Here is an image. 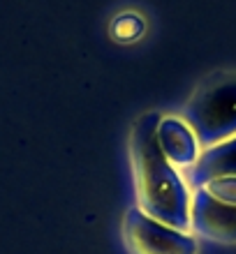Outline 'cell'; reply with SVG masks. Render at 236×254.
Returning <instances> with one entry per match:
<instances>
[{
  "label": "cell",
  "instance_id": "cell-5",
  "mask_svg": "<svg viewBox=\"0 0 236 254\" xmlns=\"http://www.w3.org/2000/svg\"><path fill=\"white\" fill-rule=\"evenodd\" d=\"M156 141L162 155L181 174L188 171L190 167H195L204 150L197 134L192 132V127L181 116H160L156 125Z\"/></svg>",
  "mask_w": 236,
  "mask_h": 254
},
{
  "label": "cell",
  "instance_id": "cell-8",
  "mask_svg": "<svg viewBox=\"0 0 236 254\" xmlns=\"http://www.w3.org/2000/svg\"><path fill=\"white\" fill-rule=\"evenodd\" d=\"M197 190L206 192L213 199L223 201V203H232L236 206V176H216V178H209L204 181Z\"/></svg>",
  "mask_w": 236,
  "mask_h": 254
},
{
  "label": "cell",
  "instance_id": "cell-6",
  "mask_svg": "<svg viewBox=\"0 0 236 254\" xmlns=\"http://www.w3.org/2000/svg\"><path fill=\"white\" fill-rule=\"evenodd\" d=\"M216 176H236V136L204 148L195 167L183 171V178L190 190H197L204 181Z\"/></svg>",
  "mask_w": 236,
  "mask_h": 254
},
{
  "label": "cell",
  "instance_id": "cell-4",
  "mask_svg": "<svg viewBox=\"0 0 236 254\" xmlns=\"http://www.w3.org/2000/svg\"><path fill=\"white\" fill-rule=\"evenodd\" d=\"M190 234L213 243H236V206L213 199L202 190H192Z\"/></svg>",
  "mask_w": 236,
  "mask_h": 254
},
{
  "label": "cell",
  "instance_id": "cell-7",
  "mask_svg": "<svg viewBox=\"0 0 236 254\" xmlns=\"http://www.w3.org/2000/svg\"><path fill=\"white\" fill-rule=\"evenodd\" d=\"M109 35L118 44H135L146 35V21L137 12H121L109 23Z\"/></svg>",
  "mask_w": 236,
  "mask_h": 254
},
{
  "label": "cell",
  "instance_id": "cell-3",
  "mask_svg": "<svg viewBox=\"0 0 236 254\" xmlns=\"http://www.w3.org/2000/svg\"><path fill=\"white\" fill-rule=\"evenodd\" d=\"M123 243L130 254H197L199 241L190 231H178L157 222L139 208L123 215Z\"/></svg>",
  "mask_w": 236,
  "mask_h": 254
},
{
  "label": "cell",
  "instance_id": "cell-1",
  "mask_svg": "<svg viewBox=\"0 0 236 254\" xmlns=\"http://www.w3.org/2000/svg\"><path fill=\"white\" fill-rule=\"evenodd\" d=\"M160 114H144L130 132V162L135 176L137 208L178 231H190L192 190L183 174L162 155L156 141Z\"/></svg>",
  "mask_w": 236,
  "mask_h": 254
},
{
  "label": "cell",
  "instance_id": "cell-2",
  "mask_svg": "<svg viewBox=\"0 0 236 254\" xmlns=\"http://www.w3.org/2000/svg\"><path fill=\"white\" fill-rule=\"evenodd\" d=\"M202 148L236 136V72H220L202 81L178 111Z\"/></svg>",
  "mask_w": 236,
  "mask_h": 254
}]
</instances>
